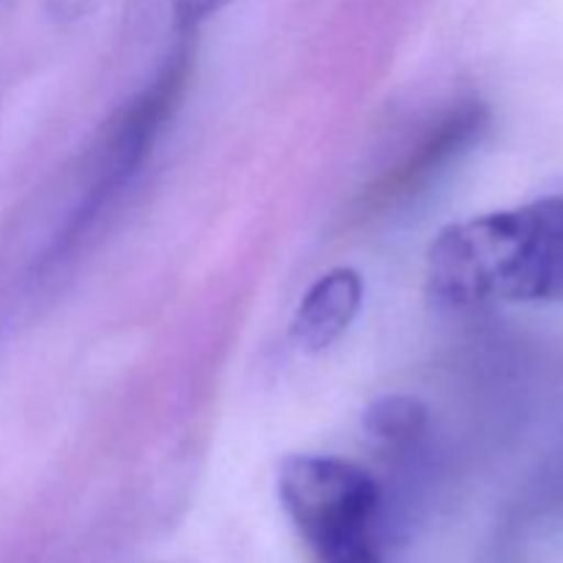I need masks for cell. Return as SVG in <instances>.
Masks as SVG:
<instances>
[{
	"mask_svg": "<svg viewBox=\"0 0 563 563\" xmlns=\"http://www.w3.org/2000/svg\"><path fill=\"white\" fill-rule=\"evenodd\" d=\"M427 423V410L410 396H383L363 416L368 438L383 445H410Z\"/></svg>",
	"mask_w": 563,
	"mask_h": 563,
	"instance_id": "cell-5",
	"label": "cell"
},
{
	"mask_svg": "<svg viewBox=\"0 0 563 563\" xmlns=\"http://www.w3.org/2000/svg\"><path fill=\"white\" fill-rule=\"evenodd\" d=\"M363 302V278L352 267H335L313 280L291 317L289 335L302 352H324L355 322Z\"/></svg>",
	"mask_w": 563,
	"mask_h": 563,
	"instance_id": "cell-4",
	"label": "cell"
},
{
	"mask_svg": "<svg viewBox=\"0 0 563 563\" xmlns=\"http://www.w3.org/2000/svg\"><path fill=\"white\" fill-rule=\"evenodd\" d=\"M234 0H174V20L179 31H198Z\"/></svg>",
	"mask_w": 563,
	"mask_h": 563,
	"instance_id": "cell-6",
	"label": "cell"
},
{
	"mask_svg": "<svg viewBox=\"0 0 563 563\" xmlns=\"http://www.w3.org/2000/svg\"><path fill=\"white\" fill-rule=\"evenodd\" d=\"M427 295L443 308L563 300V185L445 225L427 253Z\"/></svg>",
	"mask_w": 563,
	"mask_h": 563,
	"instance_id": "cell-1",
	"label": "cell"
},
{
	"mask_svg": "<svg viewBox=\"0 0 563 563\" xmlns=\"http://www.w3.org/2000/svg\"><path fill=\"white\" fill-rule=\"evenodd\" d=\"M487 119V108H484V102H476V99L451 108L434 124V130H429L421 137V143L388 176L377 181V187L368 192V203L372 207H385V203L399 201V198L410 196L412 190L427 185L432 174H438L443 165H449L456 154L465 152L482 135Z\"/></svg>",
	"mask_w": 563,
	"mask_h": 563,
	"instance_id": "cell-3",
	"label": "cell"
},
{
	"mask_svg": "<svg viewBox=\"0 0 563 563\" xmlns=\"http://www.w3.org/2000/svg\"><path fill=\"white\" fill-rule=\"evenodd\" d=\"M278 498L319 563H385L383 493L361 465L291 454L278 467Z\"/></svg>",
	"mask_w": 563,
	"mask_h": 563,
	"instance_id": "cell-2",
	"label": "cell"
}]
</instances>
